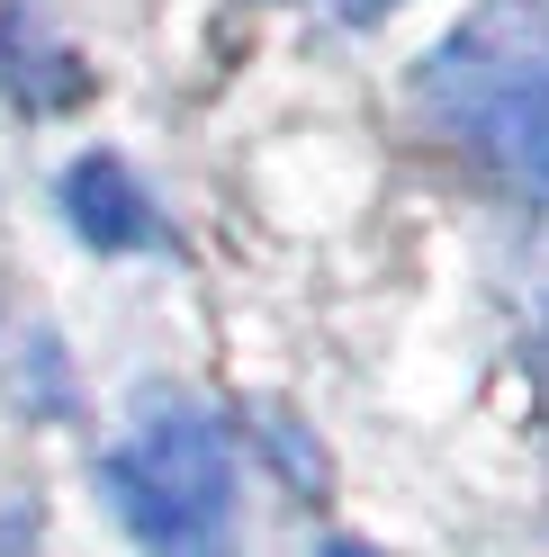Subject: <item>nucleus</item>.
<instances>
[{
  "label": "nucleus",
  "instance_id": "3",
  "mask_svg": "<svg viewBox=\"0 0 549 557\" xmlns=\"http://www.w3.org/2000/svg\"><path fill=\"white\" fill-rule=\"evenodd\" d=\"M63 216L82 225V243H99V252H135V243H154L162 216H154V198L126 181V162L109 153H90L73 181H63Z\"/></svg>",
  "mask_w": 549,
  "mask_h": 557
},
{
  "label": "nucleus",
  "instance_id": "4",
  "mask_svg": "<svg viewBox=\"0 0 549 557\" xmlns=\"http://www.w3.org/2000/svg\"><path fill=\"white\" fill-rule=\"evenodd\" d=\"M342 18H379V10H396V0H333Z\"/></svg>",
  "mask_w": 549,
  "mask_h": 557
},
{
  "label": "nucleus",
  "instance_id": "5",
  "mask_svg": "<svg viewBox=\"0 0 549 557\" xmlns=\"http://www.w3.org/2000/svg\"><path fill=\"white\" fill-rule=\"evenodd\" d=\"M325 557H379V548H361V540H333V548H325Z\"/></svg>",
  "mask_w": 549,
  "mask_h": 557
},
{
  "label": "nucleus",
  "instance_id": "1",
  "mask_svg": "<svg viewBox=\"0 0 549 557\" xmlns=\"http://www.w3.org/2000/svg\"><path fill=\"white\" fill-rule=\"evenodd\" d=\"M424 90L504 189H549V18L532 0H487L424 63Z\"/></svg>",
  "mask_w": 549,
  "mask_h": 557
},
{
  "label": "nucleus",
  "instance_id": "2",
  "mask_svg": "<svg viewBox=\"0 0 549 557\" xmlns=\"http://www.w3.org/2000/svg\"><path fill=\"white\" fill-rule=\"evenodd\" d=\"M109 495H118L126 531L154 557H225L234 449H225V432L208 413H154L109 459Z\"/></svg>",
  "mask_w": 549,
  "mask_h": 557
}]
</instances>
